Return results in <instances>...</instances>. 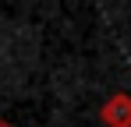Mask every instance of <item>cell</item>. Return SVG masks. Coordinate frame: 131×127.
Returning <instances> with one entry per match:
<instances>
[{
  "label": "cell",
  "instance_id": "1",
  "mask_svg": "<svg viewBox=\"0 0 131 127\" xmlns=\"http://www.w3.org/2000/svg\"><path fill=\"white\" fill-rule=\"evenodd\" d=\"M99 120H103V127H131V95L113 92L99 109Z\"/></svg>",
  "mask_w": 131,
  "mask_h": 127
},
{
  "label": "cell",
  "instance_id": "2",
  "mask_svg": "<svg viewBox=\"0 0 131 127\" xmlns=\"http://www.w3.org/2000/svg\"><path fill=\"white\" fill-rule=\"evenodd\" d=\"M0 127H14V124H11V120H0Z\"/></svg>",
  "mask_w": 131,
  "mask_h": 127
}]
</instances>
